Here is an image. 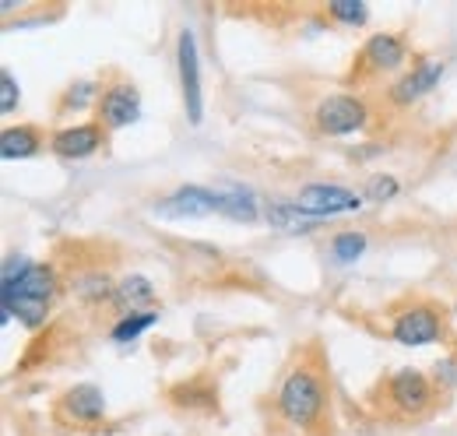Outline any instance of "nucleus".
Returning a JSON list of instances; mask_svg holds the SVG:
<instances>
[{
  "label": "nucleus",
  "mask_w": 457,
  "mask_h": 436,
  "mask_svg": "<svg viewBox=\"0 0 457 436\" xmlns=\"http://www.w3.org/2000/svg\"><path fill=\"white\" fill-rule=\"evenodd\" d=\"M398 194V180L395 176H373L366 183V201H391Z\"/></svg>",
  "instance_id": "4be33fe9"
},
{
  "label": "nucleus",
  "mask_w": 457,
  "mask_h": 436,
  "mask_svg": "<svg viewBox=\"0 0 457 436\" xmlns=\"http://www.w3.org/2000/svg\"><path fill=\"white\" fill-rule=\"evenodd\" d=\"M324 405H328V383L310 366H295L278 387V412L288 426H299V430L317 426L324 415Z\"/></svg>",
  "instance_id": "f03ea898"
},
{
  "label": "nucleus",
  "mask_w": 457,
  "mask_h": 436,
  "mask_svg": "<svg viewBox=\"0 0 457 436\" xmlns=\"http://www.w3.org/2000/svg\"><path fill=\"white\" fill-rule=\"evenodd\" d=\"M57 296V274L50 264H32L29 257L14 254L4 261L0 281V324L18 317L25 327L46 324V314Z\"/></svg>",
  "instance_id": "f257e3e1"
},
{
  "label": "nucleus",
  "mask_w": 457,
  "mask_h": 436,
  "mask_svg": "<svg viewBox=\"0 0 457 436\" xmlns=\"http://www.w3.org/2000/svg\"><path fill=\"white\" fill-rule=\"evenodd\" d=\"M440 334H444V317H440V310L429 306V303H411V306H404L398 317H395V324H391V338H395L398 345H408V348L433 345V341H440Z\"/></svg>",
  "instance_id": "423d86ee"
},
{
  "label": "nucleus",
  "mask_w": 457,
  "mask_h": 436,
  "mask_svg": "<svg viewBox=\"0 0 457 436\" xmlns=\"http://www.w3.org/2000/svg\"><path fill=\"white\" fill-rule=\"evenodd\" d=\"M366 120H370V106L359 96H328V99H320L317 109H313L317 130L320 134H331V138L362 130Z\"/></svg>",
  "instance_id": "7ed1b4c3"
},
{
  "label": "nucleus",
  "mask_w": 457,
  "mask_h": 436,
  "mask_svg": "<svg viewBox=\"0 0 457 436\" xmlns=\"http://www.w3.org/2000/svg\"><path fill=\"white\" fill-rule=\"evenodd\" d=\"M219 212V190H208V187H179L176 194L162 197L155 205V215L159 218H204Z\"/></svg>",
  "instance_id": "6e6552de"
},
{
  "label": "nucleus",
  "mask_w": 457,
  "mask_h": 436,
  "mask_svg": "<svg viewBox=\"0 0 457 436\" xmlns=\"http://www.w3.org/2000/svg\"><path fill=\"white\" fill-rule=\"evenodd\" d=\"M219 212L228 215L232 222H253L257 218V201H253L250 190L228 187V190H219Z\"/></svg>",
  "instance_id": "f3484780"
},
{
  "label": "nucleus",
  "mask_w": 457,
  "mask_h": 436,
  "mask_svg": "<svg viewBox=\"0 0 457 436\" xmlns=\"http://www.w3.org/2000/svg\"><path fill=\"white\" fill-rule=\"evenodd\" d=\"M328 11H331V18H338L345 25H362L366 21V7L359 0H331Z\"/></svg>",
  "instance_id": "412c9836"
},
{
  "label": "nucleus",
  "mask_w": 457,
  "mask_h": 436,
  "mask_svg": "<svg viewBox=\"0 0 457 436\" xmlns=\"http://www.w3.org/2000/svg\"><path fill=\"white\" fill-rule=\"evenodd\" d=\"M50 148L60 159H88L103 148V123H78V127L57 130Z\"/></svg>",
  "instance_id": "9b49d317"
},
{
  "label": "nucleus",
  "mask_w": 457,
  "mask_h": 436,
  "mask_svg": "<svg viewBox=\"0 0 457 436\" xmlns=\"http://www.w3.org/2000/svg\"><path fill=\"white\" fill-rule=\"evenodd\" d=\"M60 408H63V415H67L71 423L92 426V423H99V419L106 415V394H103L96 383H78V387H71V390L63 394Z\"/></svg>",
  "instance_id": "f8f14e48"
},
{
  "label": "nucleus",
  "mask_w": 457,
  "mask_h": 436,
  "mask_svg": "<svg viewBox=\"0 0 457 436\" xmlns=\"http://www.w3.org/2000/svg\"><path fill=\"white\" fill-rule=\"evenodd\" d=\"M14 106H18V81L11 71H0V113L7 116L14 113Z\"/></svg>",
  "instance_id": "5701e85b"
},
{
  "label": "nucleus",
  "mask_w": 457,
  "mask_h": 436,
  "mask_svg": "<svg viewBox=\"0 0 457 436\" xmlns=\"http://www.w3.org/2000/svg\"><path fill=\"white\" fill-rule=\"evenodd\" d=\"M384 394H387V405L398 415H411V419L422 415V412H429L433 401H436L433 383H429L426 373H419V370H398V373H391Z\"/></svg>",
  "instance_id": "39448f33"
},
{
  "label": "nucleus",
  "mask_w": 457,
  "mask_h": 436,
  "mask_svg": "<svg viewBox=\"0 0 457 436\" xmlns=\"http://www.w3.org/2000/svg\"><path fill=\"white\" fill-rule=\"evenodd\" d=\"M155 321H159V314H152V310H145V314H130V317H123V321L113 327V341L127 345V341H134L137 334H145Z\"/></svg>",
  "instance_id": "a211bd4d"
},
{
  "label": "nucleus",
  "mask_w": 457,
  "mask_h": 436,
  "mask_svg": "<svg viewBox=\"0 0 457 436\" xmlns=\"http://www.w3.org/2000/svg\"><path fill=\"white\" fill-rule=\"evenodd\" d=\"M176 63H179V88H183V106L187 120L201 123L204 120V88H201V56H197V39L190 29L179 32L176 39Z\"/></svg>",
  "instance_id": "20e7f679"
},
{
  "label": "nucleus",
  "mask_w": 457,
  "mask_h": 436,
  "mask_svg": "<svg viewBox=\"0 0 457 436\" xmlns=\"http://www.w3.org/2000/svg\"><path fill=\"white\" fill-rule=\"evenodd\" d=\"M39 130L36 127H7L0 134V155L11 163V159H29L39 152Z\"/></svg>",
  "instance_id": "dca6fc26"
},
{
  "label": "nucleus",
  "mask_w": 457,
  "mask_h": 436,
  "mask_svg": "<svg viewBox=\"0 0 457 436\" xmlns=\"http://www.w3.org/2000/svg\"><path fill=\"white\" fill-rule=\"evenodd\" d=\"M440 78H444V60H419V63L401 78L398 85L391 88V99H395L398 106H408V103L422 99L426 92H433V88L440 85Z\"/></svg>",
  "instance_id": "9d476101"
},
{
  "label": "nucleus",
  "mask_w": 457,
  "mask_h": 436,
  "mask_svg": "<svg viewBox=\"0 0 457 436\" xmlns=\"http://www.w3.org/2000/svg\"><path fill=\"white\" fill-rule=\"evenodd\" d=\"M113 289L116 285H110L106 274H88V278H78V285H74V292L85 299H106V296H113Z\"/></svg>",
  "instance_id": "aec40b11"
},
{
  "label": "nucleus",
  "mask_w": 457,
  "mask_h": 436,
  "mask_svg": "<svg viewBox=\"0 0 457 436\" xmlns=\"http://www.w3.org/2000/svg\"><path fill=\"white\" fill-rule=\"evenodd\" d=\"M141 113V99H137V88L127 85V81H116L106 88V96L99 99V120L106 130H120L127 123H134Z\"/></svg>",
  "instance_id": "1a4fd4ad"
},
{
  "label": "nucleus",
  "mask_w": 457,
  "mask_h": 436,
  "mask_svg": "<svg viewBox=\"0 0 457 436\" xmlns=\"http://www.w3.org/2000/svg\"><path fill=\"white\" fill-rule=\"evenodd\" d=\"M113 306L123 314V317H130V314H145L141 306H152L155 303V285L145 278V274H130V278H123L120 285L113 289Z\"/></svg>",
  "instance_id": "ddd939ff"
},
{
  "label": "nucleus",
  "mask_w": 457,
  "mask_h": 436,
  "mask_svg": "<svg viewBox=\"0 0 457 436\" xmlns=\"http://www.w3.org/2000/svg\"><path fill=\"white\" fill-rule=\"evenodd\" d=\"M362 60L373 71H395V67L404 63V43H401L395 32H380V36H373L362 46Z\"/></svg>",
  "instance_id": "4468645a"
},
{
  "label": "nucleus",
  "mask_w": 457,
  "mask_h": 436,
  "mask_svg": "<svg viewBox=\"0 0 457 436\" xmlns=\"http://www.w3.org/2000/svg\"><path fill=\"white\" fill-rule=\"evenodd\" d=\"M96 96V85L92 81H81V85H71V92L63 96V106H74V109H81V106H88V99Z\"/></svg>",
  "instance_id": "b1692460"
},
{
  "label": "nucleus",
  "mask_w": 457,
  "mask_h": 436,
  "mask_svg": "<svg viewBox=\"0 0 457 436\" xmlns=\"http://www.w3.org/2000/svg\"><path fill=\"white\" fill-rule=\"evenodd\" d=\"M295 205H299L306 215L331 218V215H345V212H359V208H362V197H359L355 190L335 187V183H310V187L299 190Z\"/></svg>",
  "instance_id": "0eeeda50"
},
{
  "label": "nucleus",
  "mask_w": 457,
  "mask_h": 436,
  "mask_svg": "<svg viewBox=\"0 0 457 436\" xmlns=\"http://www.w3.org/2000/svg\"><path fill=\"white\" fill-rule=\"evenodd\" d=\"M362 250H366V236H362V232H338L335 243H331V254H335L342 264L362 257Z\"/></svg>",
  "instance_id": "6ab92c4d"
},
{
  "label": "nucleus",
  "mask_w": 457,
  "mask_h": 436,
  "mask_svg": "<svg viewBox=\"0 0 457 436\" xmlns=\"http://www.w3.org/2000/svg\"><path fill=\"white\" fill-rule=\"evenodd\" d=\"M454 310H457V306H454Z\"/></svg>",
  "instance_id": "393cba45"
},
{
  "label": "nucleus",
  "mask_w": 457,
  "mask_h": 436,
  "mask_svg": "<svg viewBox=\"0 0 457 436\" xmlns=\"http://www.w3.org/2000/svg\"><path fill=\"white\" fill-rule=\"evenodd\" d=\"M320 222H328V218L306 215L295 201H275L268 208V225L282 229V232H313V229H320Z\"/></svg>",
  "instance_id": "2eb2a0df"
}]
</instances>
